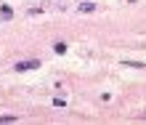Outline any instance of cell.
<instances>
[{
  "instance_id": "7a4b0ae2",
  "label": "cell",
  "mask_w": 146,
  "mask_h": 125,
  "mask_svg": "<svg viewBox=\"0 0 146 125\" xmlns=\"http://www.w3.org/2000/svg\"><path fill=\"white\" fill-rule=\"evenodd\" d=\"M13 16V8L11 5H0V21H8Z\"/></svg>"
},
{
  "instance_id": "8992f818",
  "label": "cell",
  "mask_w": 146,
  "mask_h": 125,
  "mask_svg": "<svg viewBox=\"0 0 146 125\" xmlns=\"http://www.w3.org/2000/svg\"><path fill=\"white\" fill-rule=\"evenodd\" d=\"M53 104H56V106H64L66 101H64V96H56V98H53Z\"/></svg>"
},
{
  "instance_id": "5b68a950",
  "label": "cell",
  "mask_w": 146,
  "mask_h": 125,
  "mask_svg": "<svg viewBox=\"0 0 146 125\" xmlns=\"http://www.w3.org/2000/svg\"><path fill=\"white\" fill-rule=\"evenodd\" d=\"M3 122H16V117H13V114H5V117H0V125H3Z\"/></svg>"
},
{
  "instance_id": "3957f363",
  "label": "cell",
  "mask_w": 146,
  "mask_h": 125,
  "mask_svg": "<svg viewBox=\"0 0 146 125\" xmlns=\"http://www.w3.org/2000/svg\"><path fill=\"white\" fill-rule=\"evenodd\" d=\"M77 11H80V13H93V11H96V3H80Z\"/></svg>"
},
{
  "instance_id": "6da1fadb",
  "label": "cell",
  "mask_w": 146,
  "mask_h": 125,
  "mask_svg": "<svg viewBox=\"0 0 146 125\" xmlns=\"http://www.w3.org/2000/svg\"><path fill=\"white\" fill-rule=\"evenodd\" d=\"M37 66H40V59H32V61H19L13 69L16 72H27V69H37Z\"/></svg>"
},
{
  "instance_id": "277c9868",
  "label": "cell",
  "mask_w": 146,
  "mask_h": 125,
  "mask_svg": "<svg viewBox=\"0 0 146 125\" xmlns=\"http://www.w3.org/2000/svg\"><path fill=\"white\" fill-rule=\"evenodd\" d=\"M53 51H56L58 56H64V53H66V43H56V45H53Z\"/></svg>"
}]
</instances>
